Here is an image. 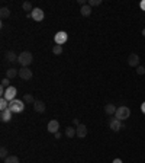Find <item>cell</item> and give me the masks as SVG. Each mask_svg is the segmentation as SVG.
<instances>
[{"label": "cell", "instance_id": "cell-1", "mask_svg": "<svg viewBox=\"0 0 145 163\" xmlns=\"http://www.w3.org/2000/svg\"><path fill=\"white\" fill-rule=\"evenodd\" d=\"M32 54L29 51H23V52H20V55H19V58H18V63H19L22 67H28L29 64H32Z\"/></svg>", "mask_w": 145, "mask_h": 163}, {"label": "cell", "instance_id": "cell-2", "mask_svg": "<svg viewBox=\"0 0 145 163\" xmlns=\"http://www.w3.org/2000/svg\"><path fill=\"white\" fill-rule=\"evenodd\" d=\"M131 117V109L128 106H119L116 109V114H115V118H118L119 121H125Z\"/></svg>", "mask_w": 145, "mask_h": 163}, {"label": "cell", "instance_id": "cell-3", "mask_svg": "<svg viewBox=\"0 0 145 163\" xmlns=\"http://www.w3.org/2000/svg\"><path fill=\"white\" fill-rule=\"evenodd\" d=\"M9 109L13 112V114H19V112H22L25 109V102L15 99V101H12V102L9 104Z\"/></svg>", "mask_w": 145, "mask_h": 163}, {"label": "cell", "instance_id": "cell-4", "mask_svg": "<svg viewBox=\"0 0 145 163\" xmlns=\"http://www.w3.org/2000/svg\"><path fill=\"white\" fill-rule=\"evenodd\" d=\"M28 18H32L33 20L41 22V20H44V18H45V13H44V10L39 9V7H33L32 13H28Z\"/></svg>", "mask_w": 145, "mask_h": 163}, {"label": "cell", "instance_id": "cell-5", "mask_svg": "<svg viewBox=\"0 0 145 163\" xmlns=\"http://www.w3.org/2000/svg\"><path fill=\"white\" fill-rule=\"evenodd\" d=\"M67 39H68V35H67V32H64V31L57 32L55 34V37H54V41H55V44H57V45H62V44H66Z\"/></svg>", "mask_w": 145, "mask_h": 163}, {"label": "cell", "instance_id": "cell-6", "mask_svg": "<svg viewBox=\"0 0 145 163\" xmlns=\"http://www.w3.org/2000/svg\"><path fill=\"white\" fill-rule=\"evenodd\" d=\"M16 87L15 86H9V87H6V92H5V95H3V98L6 99V101H9V102H12V101H15V98H16Z\"/></svg>", "mask_w": 145, "mask_h": 163}, {"label": "cell", "instance_id": "cell-7", "mask_svg": "<svg viewBox=\"0 0 145 163\" xmlns=\"http://www.w3.org/2000/svg\"><path fill=\"white\" fill-rule=\"evenodd\" d=\"M19 76L22 80H31L33 74H32V70H31L29 67H22L19 70Z\"/></svg>", "mask_w": 145, "mask_h": 163}, {"label": "cell", "instance_id": "cell-8", "mask_svg": "<svg viewBox=\"0 0 145 163\" xmlns=\"http://www.w3.org/2000/svg\"><path fill=\"white\" fill-rule=\"evenodd\" d=\"M48 131L49 133H52V134H55V133H58L59 131V122L57 121V119H51L49 122H48Z\"/></svg>", "mask_w": 145, "mask_h": 163}, {"label": "cell", "instance_id": "cell-9", "mask_svg": "<svg viewBox=\"0 0 145 163\" xmlns=\"http://www.w3.org/2000/svg\"><path fill=\"white\" fill-rule=\"evenodd\" d=\"M128 64L131 67H138L139 66V55L138 54H131L128 57Z\"/></svg>", "mask_w": 145, "mask_h": 163}, {"label": "cell", "instance_id": "cell-10", "mask_svg": "<svg viewBox=\"0 0 145 163\" xmlns=\"http://www.w3.org/2000/svg\"><path fill=\"white\" fill-rule=\"evenodd\" d=\"M45 108L46 106L42 101H35V102H33V109H35V112H38V114L45 112Z\"/></svg>", "mask_w": 145, "mask_h": 163}, {"label": "cell", "instance_id": "cell-11", "mask_svg": "<svg viewBox=\"0 0 145 163\" xmlns=\"http://www.w3.org/2000/svg\"><path fill=\"white\" fill-rule=\"evenodd\" d=\"M77 130V137L79 138H84L87 136V127L84 124H80L79 127H76Z\"/></svg>", "mask_w": 145, "mask_h": 163}, {"label": "cell", "instance_id": "cell-12", "mask_svg": "<svg viewBox=\"0 0 145 163\" xmlns=\"http://www.w3.org/2000/svg\"><path fill=\"white\" fill-rule=\"evenodd\" d=\"M12 114H13V112H12L10 109H9V108H7V109H5V111H2L0 119H2L3 122H9V121L12 119Z\"/></svg>", "mask_w": 145, "mask_h": 163}, {"label": "cell", "instance_id": "cell-13", "mask_svg": "<svg viewBox=\"0 0 145 163\" xmlns=\"http://www.w3.org/2000/svg\"><path fill=\"white\" fill-rule=\"evenodd\" d=\"M110 128H112L113 131H119L120 128H122V121H119L118 118H113V119H110Z\"/></svg>", "mask_w": 145, "mask_h": 163}, {"label": "cell", "instance_id": "cell-14", "mask_svg": "<svg viewBox=\"0 0 145 163\" xmlns=\"http://www.w3.org/2000/svg\"><path fill=\"white\" fill-rule=\"evenodd\" d=\"M116 109H118V108H116L113 104H107L105 106V112L107 115H115V114H116Z\"/></svg>", "mask_w": 145, "mask_h": 163}, {"label": "cell", "instance_id": "cell-15", "mask_svg": "<svg viewBox=\"0 0 145 163\" xmlns=\"http://www.w3.org/2000/svg\"><path fill=\"white\" fill-rule=\"evenodd\" d=\"M80 13H81L83 16H90V15H92V7L89 6V3L80 7Z\"/></svg>", "mask_w": 145, "mask_h": 163}, {"label": "cell", "instance_id": "cell-16", "mask_svg": "<svg viewBox=\"0 0 145 163\" xmlns=\"http://www.w3.org/2000/svg\"><path fill=\"white\" fill-rule=\"evenodd\" d=\"M18 58H19V55H16L13 51H7L6 52V60L9 61V63H15V61H18Z\"/></svg>", "mask_w": 145, "mask_h": 163}, {"label": "cell", "instance_id": "cell-17", "mask_svg": "<svg viewBox=\"0 0 145 163\" xmlns=\"http://www.w3.org/2000/svg\"><path fill=\"white\" fill-rule=\"evenodd\" d=\"M16 76H19V70H16V69H13V67H10V69L6 72L7 79H15Z\"/></svg>", "mask_w": 145, "mask_h": 163}, {"label": "cell", "instance_id": "cell-18", "mask_svg": "<svg viewBox=\"0 0 145 163\" xmlns=\"http://www.w3.org/2000/svg\"><path fill=\"white\" fill-rule=\"evenodd\" d=\"M66 136L68 138L76 137V136H77V130H76L74 127H67V128H66Z\"/></svg>", "mask_w": 145, "mask_h": 163}, {"label": "cell", "instance_id": "cell-19", "mask_svg": "<svg viewBox=\"0 0 145 163\" xmlns=\"http://www.w3.org/2000/svg\"><path fill=\"white\" fill-rule=\"evenodd\" d=\"M0 16H2V19H6L10 16V10L7 9V7H2L0 9Z\"/></svg>", "mask_w": 145, "mask_h": 163}, {"label": "cell", "instance_id": "cell-20", "mask_svg": "<svg viewBox=\"0 0 145 163\" xmlns=\"http://www.w3.org/2000/svg\"><path fill=\"white\" fill-rule=\"evenodd\" d=\"M3 162L5 163H19V157L18 156H7Z\"/></svg>", "mask_w": 145, "mask_h": 163}, {"label": "cell", "instance_id": "cell-21", "mask_svg": "<svg viewBox=\"0 0 145 163\" xmlns=\"http://www.w3.org/2000/svg\"><path fill=\"white\" fill-rule=\"evenodd\" d=\"M9 104H10L9 101H6L5 98H2V99H0V109H2V111L7 109V108H9Z\"/></svg>", "mask_w": 145, "mask_h": 163}, {"label": "cell", "instance_id": "cell-22", "mask_svg": "<svg viewBox=\"0 0 145 163\" xmlns=\"http://www.w3.org/2000/svg\"><path fill=\"white\" fill-rule=\"evenodd\" d=\"M22 7H23V10H25V12H31V13H32V10H33L32 3H31V2H25V3L22 5Z\"/></svg>", "mask_w": 145, "mask_h": 163}, {"label": "cell", "instance_id": "cell-23", "mask_svg": "<svg viewBox=\"0 0 145 163\" xmlns=\"http://www.w3.org/2000/svg\"><path fill=\"white\" fill-rule=\"evenodd\" d=\"M23 102H25V104H33L35 99H33V96L31 95V93H26V95L23 96Z\"/></svg>", "mask_w": 145, "mask_h": 163}, {"label": "cell", "instance_id": "cell-24", "mask_svg": "<svg viewBox=\"0 0 145 163\" xmlns=\"http://www.w3.org/2000/svg\"><path fill=\"white\" fill-rule=\"evenodd\" d=\"M52 52L55 54V55L62 54V45H57V44H55V47H52Z\"/></svg>", "mask_w": 145, "mask_h": 163}, {"label": "cell", "instance_id": "cell-25", "mask_svg": "<svg viewBox=\"0 0 145 163\" xmlns=\"http://www.w3.org/2000/svg\"><path fill=\"white\" fill-rule=\"evenodd\" d=\"M0 157H2L3 160L7 157V149L6 147H2V149H0Z\"/></svg>", "mask_w": 145, "mask_h": 163}, {"label": "cell", "instance_id": "cell-26", "mask_svg": "<svg viewBox=\"0 0 145 163\" xmlns=\"http://www.w3.org/2000/svg\"><path fill=\"white\" fill-rule=\"evenodd\" d=\"M102 5V0H89V6H99Z\"/></svg>", "mask_w": 145, "mask_h": 163}, {"label": "cell", "instance_id": "cell-27", "mask_svg": "<svg viewBox=\"0 0 145 163\" xmlns=\"http://www.w3.org/2000/svg\"><path fill=\"white\" fill-rule=\"evenodd\" d=\"M144 73H145V67L138 66V67H137V74H139V76H141V74H144Z\"/></svg>", "mask_w": 145, "mask_h": 163}, {"label": "cell", "instance_id": "cell-28", "mask_svg": "<svg viewBox=\"0 0 145 163\" xmlns=\"http://www.w3.org/2000/svg\"><path fill=\"white\" fill-rule=\"evenodd\" d=\"M9 80H10V79H7V77H5L3 79V80H2V86H5V87H9V83H10V82H9Z\"/></svg>", "mask_w": 145, "mask_h": 163}, {"label": "cell", "instance_id": "cell-29", "mask_svg": "<svg viewBox=\"0 0 145 163\" xmlns=\"http://www.w3.org/2000/svg\"><path fill=\"white\" fill-rule=\"evenodd\" d=\"M72 124H74V125H77V127H79V125H80L79 118H74V119H72Z\"/></svg>", "mask_w": 145, "mask_h": 163}, {"label": "cell", "instance_id": "cell-30", "mask_svg": "<svg viewBox=\"0 0 145 163\" xmlns=\"http://www.w3.org/2000/svg\"><path fill=\"white\" fill-rule=\"evenodd\" d=\"M79 5L80 6H84V5H87V2L86 0H79Z\"/></svg>", "mask_w": 145, "mask_h": 163}, {"label": "cell", "instance_id": "cell-31", "mask_svg": "<svg viewBox=\"0 0 145 163\" xmlns=\"http://www.w3.org/2000/svg\"><path fill=\"white\" fill-rule=\"evenodd\" d=\"M139 6H141V9L145 12V0H142V2H141V5H139Z\"/></svg>", "mask_w": 145, "mask_h": 163}, {"label": "cell", "instance_id": "cell-32", "mask_svg": "<svg viewBox=\"0 0 145 163\" xmlns=\"http://www.w3.org/2000/svg\"><path fill=\"white\" fill-rule=\"evenodd\" d=\"M55 138H57V140H59V138H61V133H55Z\"/></svg>", "mask_w": 145, "mask_h": 163}, {"label": "cell", "instance_id": "cell-33", "mask_svg": "<svg viewBox=\"0 0 145 163\" xmlns=\"http://www.w3.org/2000/svg\"><path fill=\"white\" fill-rule=\"evenodd\" d=\"M141 109H142V112H144V114H145V102H144V104H142V105H141Z\"/></svg>", "mask_w": 145, "mask_h": 163}, {"label": "cell", "instance_id": "cell-34", "mask_svg": "<svg viewBox=\"0 0 145 163\" xmlns=\"http://www.w3.org/2000/svg\"><path fill=\"white\" fill-rule=\"evenodd\" d=\"M113 163H122V160H120V159H115V160H113Z\"/></svg>", "mask_w": 145, "mask_h": 163}, {"label": "cell", "instance_id": "cell-35", "mask_svg": "<svg viewBox=\"0 0 145 163\" xmlns=\"http://www.w3.org/2000/svg\"><path fill=\"white\" fill-rule=\"evenodd\" d=\"M142 35H144V38H145V28L142 29Z\"/></svg>", "mask_w": 145, "mask_h": 163}]
</instances>
